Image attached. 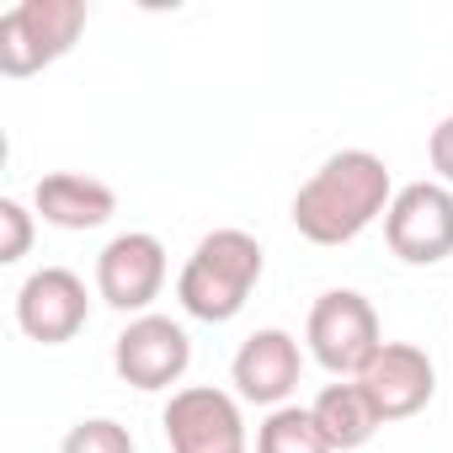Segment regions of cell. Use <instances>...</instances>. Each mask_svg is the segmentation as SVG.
Returning a JSON list of instances; mask_svg holds the SVG:
<instances>
[{"mask_svg":"<svg viewBox=\"0 0 453 453\" xmlns=\"http://www.w3.org/2000/svg\"><path fill=\"white\" fill-rule=\"evenodd\" d=\"M304 342H310V357H315L331 379H357V373L373 363V352L384 347V331H379L373 304H368L357 288H326V294L310 304Z\"/></svg>","mask_w":453,"mask_h":453,"instance_id":"obj_4","label":"cell"},{"mask_svg":"<svg viewBox=\"0 0 453 453\" xmlns=\"http://www.w3.org/2000/svg\"><path fill=\"white\" fill-rule=\"evenodd\" d=\"M33 208L54 230H102L118 213V192L107 181L86 176V171H49L33 187Z\"/></svg>","mask_w":453,"mask_h":453,"instance_id":"obj_12","label":"cell"},{"mask_svg":"<svg viewBox=\"0 0 453 453\" xmlns=\"http://www.w3.org/2000/svg\"><path fill=\"white\" fill-rule=\"evenodd\" d=\"M357 384L368 389L379 421H411L416 411L432 405V395H437V368H432V357H426L421 347H411V342H384V347L373 352V363L357 373Z\"/></svg>","mask_w":453,"mask_h":453,"instance_id":"obj_11","label":"cell"},{"mask_svg":"<svg viewBox=\"0 0 453 453\" xmlns=\"http://www.w3.org/2000/svg\"><path fill=\"white\" fill-rule=\"evenodd\" d=\"M91 320V294H86V278L70 273V267H38L22 278L17 288V326L22 336L43 342V347H65L86 331Z\"/></svg>","mask_w":453,"mask_h":453,"instance_id":"obj_9","label":"cell"},{"mask_svg":"<svg viewBox=\"0 0 453 453\" xmlns=\"http://www.w3.org/2000/svg\"><path fill=\"white\" fill-rule=\"evenodd\" d=\"M395 203L389 165L373 150H336L294 192V230L310 246H352Z\"/></svg>","mask_w":453,"mask_h":453,"instance_id":"obj_1","label":"cell"},{"mask_svg":"<svg viewBox=\"0 0 453 453\" xmlns=\"http://www.w3.org/2000/svg\"><path fill=\"white\" fill-rule=\"evenodd\" d=\"M165 288V246L150 230L112 235L96 257V294L118 315H150V304Z\"/></svg>","mask_w":453,"mask_h":453,"instance_id":"obj_8","label":"cell"},{"mask_svg":"<svg viewBox=\"0 0 453 453\" xmlns=\"http://www.w3.org/2000/svg\"><path fill=\"white\" fill-rule=\"evenodd\" d=\"M86 33V6L81 0H22L0 17V75L27 81L65 59Z\"/></svg>","mask_w":453,"mask_h":453,"instance_id":"obj_3","label":"cell"},{"mask_svg":"<svg viewBox=\"0 0 453 453\" xmlns=\"http://www.w3.org/2000/svg\"><path fill=\"white\" fill-rule=\"evenodd\" d=\"M315 426L326 432V442H331V453H352V448H363L384 421H379V411H373V400H368V389L357 384V379H336V384H326L320 395H315Z\"/></svg>","mask_w":453,"mask_h":453,"instance_id":"obj_13","label":"cell"},{"mask_svg":"<svg viewBox=\"0 0 453 453\" xmlns=\"http://www.w3.org/2000/svg\"><path fill=\"white\" fill-rule=\"evenodd\" d=\"M384 241L405 267L448 262L453 257V187L442 181L395 187V203L384 213Z\"/></svg>","mask_w":453,"mask_h":453,"instance_id":"obj_5","label":"cell"},{"mask_svg":"<svg viewBox=\"0 0 453 453\" xmlns=\"http://www.w3.org/2000/svg\"><path fill=\"white\" fill-rule=\"evenodd\" d=\"M257 453H331L310 405H278L257 426Z\"/></svg>","mask_w":453,"mask_h":453,"instance_id":"obj_14","label":"cell"},{"mask_svg":"<svg viewBox=\"0 0 453 453\" xmlns=\"http://www.w3.org/2000/svg\"><path fill=\"white\" fill-rule=\"evenodd\" d=\"M426 160H432L437 181H442V187H453V112L432 128V139H426Z\"/></svg>","mask_w":453,"mask_h":453,"instance_id":"obj_17","label":"cell"},{"mask_svg":"<svg viewBox=\"0 0 453 453\" xmlns=\"http://www.w3.org/2000/svg\"><path fill=\"white\" fill-rule=\"evenodd\" d=\"M187 363H192V336H187L171 315H134V320L118 331V342H112V368H118V379L134 384V389H144V395L181 384Z\"/></svg>","mask_w":453,"mask_h":453,"instance_id":"obj_7","label":"cell"},{"mask_svg":"<svg viewBox=\"0 0 453 453\" xmlns=\"http://www.w3.org/2000/svg\"><path fill=\"white\" fill-rule=\"evenodd\" d=\"M171 453H246V416L241 395L213 389V384H187L165 400L160 411Z\"/></svg>","mask_w":453,"mask_h":453,"instance_id":"obj_6","label":"cell"},{"mask_svg":"<svg viewBox=\"0 0 453 453\" xmlns=\"http://www.w3.org/2000/svg\"><path fill=\"white\" fill-rule=\"evenodd\" d=\"M33 251V213L17 197H0V262H22Z\"/></svg>","mask_w":453,"mask_h":453,"instance_id":"obj_16","label":"cell"},{"mask_svg":"<svg viewBox=\"0 0 453 453\" xmlns=\"http://www.w3.org/2000/svg\"><path fill=\"white\" fill-rule=\"evenodd\" d=\"M59 453H139V448H134V432H128L123 421H112V416H86V421H75V426L65 432Z\"/></svg>","mask_w":453,"mask_h":453,"instance_id":"obj_15","label":"cell"},{"mask_svg":"<svg viewBox=\"0 0 453 453\" xmlns=\"http://www.w3.org/2000/svg\"><path fill=\"white\" fill-rule=\"evenodd\" d=\"M262 267H267V257H262L257 235H246V230H208L192 246V257H187V267L176 278V299H181V310L192 320L224 326V320H235L246 310V299L257 294Z\"/></svg>","mask_w":453,"mask_h":453,"instance_id":"obj_2","label":"cell"},{"mask_svg":"<svg viewBox=\"0 0 453 453\" xmlns=\"http://www.w3.org/2000/svg\"><path fill=\"white\" fill-rule=\"evenodd\" d=\"M299 373H304V352H299V336H288L283 326H262L241 342L235 363H230V384L246 405H262V411H278L288 405V395L299 389Z\"/></svg>","mask_w":453,"mask_h":453,"instance_id":"obj_10","label":"cell"}]
</instances>
